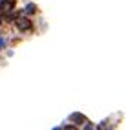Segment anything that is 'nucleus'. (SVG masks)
Listing matches in <instances>:
<instances>
[{
    "mask_svg": "<svg viewBox=\"0 0 126 130\" xmlns=\"http://www.w3.org/2000/svg\"><path fill=\"white\" fill-rule=\"evenodd\" d=\"M16 26L24 31V29H29V28H31V22L26 20V19H18V20H16Z\"/></svg>",
    "mask_w": 126,
    "mask_h": 130,
    "instance_id": "f257e3e1",
    "label": "nucleus"
}]
</instances>
